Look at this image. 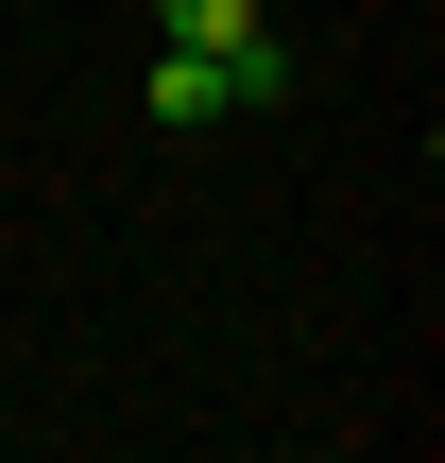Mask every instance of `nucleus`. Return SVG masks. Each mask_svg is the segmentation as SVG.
<instances>
[{"label": "nucleus", "mask_w": 445, "mask_h": 463, "mask_svg": "<svg viewBox=\"0 0 445 463\" xmlns=\"http://www.w3.org/2000/svg\"><path fill=\"white\" fill-rule=\"evenodd\" d=\"M172 52H257V0H154Z\"/></svg>", "instance_id": "nucleus-2"}, {"label": "nucleus", "mask_w": 445, "mask_h": 463, "mask_svg": "<svg viewBox=\"0 0 445 463\" xmlns=\"http://www.w3.org/2000/svg\"><path fill=\"white\" fill-rule=\"evenodd\" d=\"M137 103H154V137H206V120H240L206 52H154V69H137Z\"/></svg>", "instance_id": "nucleus-1"}]
</instances>
